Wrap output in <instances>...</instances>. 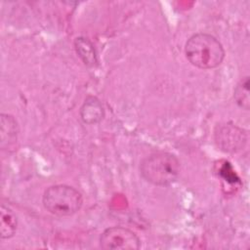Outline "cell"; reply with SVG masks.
<instances>
[{
  "label": "cell",
  "mask_w": 250,
  "mask_h": 250,
  "mask_svg": "<svg viewBox=\"0 0 250 250\" xmlns=\"http://www.w3.org/2000/svg\"><path fill=\"white\" fill-rule=\"evenodd\" d=\"M74 48L78 57L81 59L84 64L88 66H94L95 64H97L98 62L97 53L93 43L88 38H85V37L75 38Z\"/></svg>",
  "instance_id": "obj_8"
},
{
  "label": "cell",
  "mask_w": 250,
  "mask_h": 250,
  "mask_svg": "<svg viewBox=\"0 0 250 250\" xmlns=\"http://www.w3.org/2000/svg\"><path fill=\"white\" fill-rule=\"evenodd\" d=\"M220 175L222 176V178L225 181H228L229 184H232L235 185L236 183H239V179L237 178V176L235 175V173L233 172L231 166L229 165V163L225 162V164L221 167L220 169Z\"/></svg>",
  "instance_id": "obj_11"
},
{
  "label": "cell",
  "mask_w": 250,
  "mask_h": 250,
  "mask_svg": "<svg viewBox=\"0 0 250 250\" xmlns=\"http://www.w3.org/2000/svg\"><path fill=\"white\" fill-rule=\"evenodd\" d=\"M215 142L222 150L235 152L244 146L246 137L240 128L232 124H225L218 127L215 133Z\"/></svg>",
  "instance_id": "obj_5"
},
{
  "label": "cell",
  "mask_w": 250,
  "mask_h": 250,
  "mask_svg": "<svg viewBox=\"0 0 250 250\" xmlns=\"http://www.w3.org/2000/svg\"><path fill=\"white\" fill-rule=\"evenodd\" d=\"M44 208L53 215L67 217L80 210L83 204L81 193L67 185H55L49 187L43 194Z\"/></svg>",
  "instance_id": "obj_3"
},
{
  "label": "cell",
  "mask_w": 250,
  "mask_h": 250,
  "mask_svg": "<svg viewBox=\"0 0 250 250\" xmlns=\"http://www.w3.org/2000/svg\"><path fill=\"white\" fill-rule=\"evenodd\" d=\"M1 146L9 147L15 144L18 136V124L16 119L9 114L2 113L1 117Z\"/></svg>",
  "instance_id": "obj_7"
},
{
  "label": "cell",
  "mask_w": 250,
  "mask_h": 250,
  "mask_svg": "<svg viewBox=\"0 0 250 250\" xmlns=\"http://www.w3.org/2000/svg\"><path fill=\"white\" fill-rule=\"evenodd\" d=\"M18 227V220L15 213L7 206L1 205L0 208V235L2 239L14 236Z\"/></svg>",
  "instance_id": "obj_9"
},
{
  "label": "cell",
  "mask_w": 250,
  "mask_h": 250,
  "mask_svg": "<svg viewBox=\"0 0 250 250\" xmlns=\"http://www.w3.org/2000/svg\"><path fill=\"white\" fill-rule=\"evenodd\" d=\"M100 245L104 249L110 250H137L141 246V240L127 228L111 227L101 234Z\"/></svg>",
  "instance_id": "obj_4"
},
{
  "label": "cell",
  "mask_w": 250,
  "mask_h": 250,
  "mask_svg": "<svg viewBox=\"0 0 250 250\" xmlns=\"http://www.w3.org/2000/svg\"><path fill=\"white\" fill-rule=\"evenodd\" d=\"M233 99L236 104L242 109L249 110L250 108V80L248 76L243 77L235 86Z\"/></svg>",
  "instance_id": "obj_10"
},
{
  "label": "cell",
  "mask_w": 250,
  "mask_h": 250,
  "mask_svg": "<svg viewBox=\"0 0 250 250\" xmlns=\"http://www.w3.org/2000/svg\"><path fill=\"white\" fill-rule=\"evenodd\" d=\"M140 173L151 185L169 186L177 180L180 174V161L170 152L152 153L141 162Z\"/></svg>",
  "instance_id": "obj_2"
},
{
  "label": "cell",
  "mask_w": 250,
  "mask_h": 250,
  "mask_svg": "<svg viewBox=\"0 0 250 250\" xmlns=\"http://www.w3.org/2000/svg\"><path fill=\"white\" fill-rule=\"evenodd\" d=\"M188 61L201 69L219 66L225 58V50L221 42L211 34L196 33L188 39L185 45Z\"/></svg>",
  "instance_id": "obj_1"
},
{
  "label": "cell",
  "mask_w": 250,
  "mask_h": 250,
  "mask_svg": "<svg viewBox=\"0 0 250 250\" xmlns=\"http://www.w3.org/2000/svg\"><path fill=\"white\" fill-rule=\"evenodd\" d=\"M80 117L84 123L89 125L101 122L104 117V108L102 102L97 97H87L80 108Z\"/></svg>",
  "instance_id": "obj_6"
}]
</instances>
